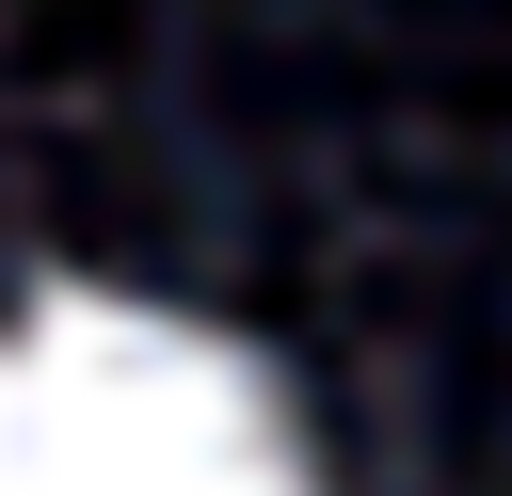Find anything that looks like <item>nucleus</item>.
<instances>
[{
    "instance_id": "obj_1",
    "label": "nucleus",
    "mask_w": 512,
    "mask_h": 496,
    "mask_svg": "<svg viewBox=\"0 0 512 496\" xmlns=\"http://www.w3.org/2000/svg\"><path fill=\"white\" fill-rule=\"evenodd\" d=\"M0 496H320V464L224 320L32 288L0 320Z\"/></svg>"
}]
</instances>
